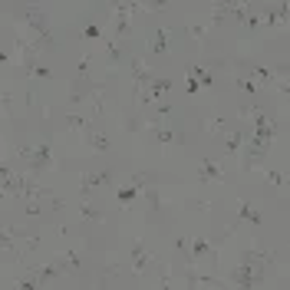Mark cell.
Masks as SVG:
<instances>
[{
  "label": "cell",
  "mask_w": 290,
  "mask_h": 290,
  "mask_svg": "<svg viewBox=\"0 0 290 290\" xmlns=\"http://www.w3.org/2000/svg\"><path fill=\"white\" fill-rule=\"evenodd\" d=\"M261 277H264V274L251 267V261H244V264H237V267H234V284H237V287H254Z\"/></svg>",
  "instance_id": "1"
},
{
  "label": "cell",
  "mask_w": 290,
  "mask_h": 290,
  "mask_svg": "<svg viewBox=\"0 0 290 290\" xmlns=\"http://www.w3.org/2000/svg\"><path fill=\"white\" fill-rule=\"evenodd\" d=\"M109 181H112V172H109V168H106V172H92V175L83 178V195H89L96 185H109Z\"/></svg>",
  "instance_id": "2"
},
{
  "label": "cell",
  "mask_w": 290,
  "mask_h": 290,
  "mask_svg": "<svg viewBox=\"0 0 290 290\" xmlns=\"http://www.w3.org/2000/svg\"><path fill=\"white\" fill-rule=\"evenodd\" d=\"M132 257H135V270H145V267H152V264H155V261H152V254H148L139 241L132 244Z\"/></svg>",
  "instance_id": "3"
},
{
  "label": "cell",
  "mask_w": 290,
  "mask_h": 290,
  "mask_svg": "<svg viewBox=\"0 0 290 290\" xmlns=\"http://www.w3.org/2000/svg\"><path fill=\"white\" fill-rule=\"evenodd\" d=\"M198 178H201V185H208L211 178H221V165H214V162H201Z\"/></svg>",
  "instance_id": "4"
},
{
  "label": "cell",
  "mask_w": 290,
  "mask_h": 290,
  "mask_svg": "<svg viewBox=\"0 0 290 290\" xmlns=\"http://www.w3.org/2000/svg\"><path fill=\"white\" fill-rule=\"evenodd\" d=\"M142 185H145V175H139V178L132 181V188H122V191H119V201H132L135 195L142 191Z\"/></svg>",
  "instance_id": "5"
},
{
  "label": "cell",
  "mask_w": 290,
  "mask_h": 290,
  "mask_svg": "<svg viewBox=\"0 0 290 290\" xmlns=\"http://www.w3.org/2000/svg\"><path fill=\"white\" fill-rule=\"evenodd\" d=\"M86 142H89L96 152H109V139H106V135H99V132H86Z\"/></svg>",
  "instance_id": "6"
},
{
  "label": "cell",
  "mask_w": 290,
  "mask_h": 290,
  "mask_svg": "<svg viewBox=\"0 0 290 290\" xmlns=\"http://www.w3.org/2000/svg\"><path fill=\"white\" fill-rule=\"evenodd\" d=\"M237 214H241V218H247L251 224H264V214H257L254 208L247 204V201H241V208H237Z\"/></svg>",
  "instance_id": "7"
},
{
  "label": "cell",
  "mask_w": 290,
  "mask_h": 290,
  "mask_svg": "<svg viewBox=\"0 0 290 290\" xmlns=\"http://www.w3.org/2000/svg\"><path fill=\"white\" fill-rule=\"evenodd\" d=\"M241 142H244V132H231V135H228V152L234 155V152H237V145H241Z\"/></svg>",
  "instance_id": "8"
},
{
  "label": "cell",
  "mask_w": 290,
  "mask_h": 290,
  "mask_svg": "<svg viewBox=\"0 0 290 290\" xmlns=\"http://www.w3.org/2000/svg\"><path fill=\"white\" fill-rule=\"evenodd\" d=\"M79 267V254L76 251H69L66 257H63V270H76Z\"/></svg>",
  "instance_id": "9"
},
{
  "label": "cell",
  "mask_w": 290,
  "mask_h": 290,
  "mask_svg": "<svg viewBox=\"0 0 290 290\" xmlns=\"http://www.w3.org/2000/svg\"><path fill=\"white\" fill-rule=\"evenodd\" d=\"M152 50H155V53H165V50H168V43H165V30H158V36L152 40Z\"/></svg>",
  "instance_id": "10"
},
{
  "label": "cell",
  "mask_w": 290,
  "mask_h": 290,
  "mask_svg": "<svg viewBox=\"0 0 290 290\" xmlns=\"http://www.w3.org/2000/svg\"><path fill=\"white\" fill-rule=\"evenodd\" d=\"M66 125H69V129H83V125H86V119H83V116H76V112H69V116H66Z\"/></svg>",
  "instance_id": "11"
},
{
  "label": "cell",
  "mask_w": 290,
  "mask_h": 290,
  "mask_svg": "<svg viewBox=\"0 0 290 290\" xmlns=\"http://www.w3.org/2000/svg\"><path fill=\"white\" fill-rule=\"evenodd\" d=\"M237 86H241V89H247V92H257V86L254 83H251V79H234Z\"/></svg>",
  "instance_id": "12"
},
{
  "label": "cell",
  "mask_w": 290,
  "mask_h": 290,
  "mask_svg": "<svg viewBox=\"0 0 290 290\" xmlns=\"http://www.w3.org/2000/svg\"><path fill=\"white\" fill-rule=\"evenodd\" d=\"M208 251V241H195V254H204Z\"/></svg>",
  "instance_id": "13"
},
{
  "label": "cell",
  "mask_w": 290,
  "mask_h": 290,
  "mask_svg": "<svg viewBox=\"0 0 290 290\" xmlns=\"http://www.w3.org/2000/svg\"><path fill=\"white\" fill-rule=\"evenodd\" d=\"M83 33H86V36H102V30H99V27H86Z\"/></svg>",
  "instance_id": "14"
},
{
  "label": "cell",
  "mask_w": 290,
  "mask_h": 290,
  "mask_svg": "<svg viewBox=\"0 0 290 290\" xmlns=\"http://www.w3.org/2000/svg\"><path fill=\"white\" fill-rule=\"evenodd\" d=\"M92 290H106V280H102V284H96V287H92Z\"/></svg>",
  "instance_id": "15"
}]
</instances>
